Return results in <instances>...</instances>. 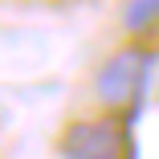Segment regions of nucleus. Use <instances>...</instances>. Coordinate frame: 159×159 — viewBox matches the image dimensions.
<instances>
[{
	"instance_id": "f03ea898",
	"label": "nucleus",
	"mask_w": 159,
	"mask_h": 159,
	"mask_svg": "<svg viewBox=\"0 0 159 159\" xmlns=\"http://www.w3.org/2000/svg\"><path fill=\"white\" fill-rule=\"evenodd\" d=\"M61 159H126V131L114 118H82L61 139Z\"/></svg>"
},
{
	"instance_id": "f257e3e1",
	"label": "nucleus",
	"mask_w": 159,
	"mask_h": 159,
	"mask_svg": "<svg viewBox=\"0 0 159 159\" xmlns=\"http://www.w3.org/2000/svg\"><path fill=\"white\" fill-rule=\"evenodd\" d=\"M151 70H155V53L151 49H118L114 57H106V66L94 78V90L98 98L110 106V110H126V106H139L143 90L151 82Z\"/></svg>"
},
{
	"instance_id": "7ed1b4c3",
	"label": "nucleus",
	"mask_w": 159,
	"mask_h": 159,
	"mask_svg": "<svg viewBox=\"0 0 159 159\" xmlns=\"http://www.w3.org/2000/svg\"><path fill=\"white\" fill-rule=\"evenodd\" d=\"M159 20V0H126L122 8V25L131 29V33H143Z\"/></svg>"
}]
</instances>
